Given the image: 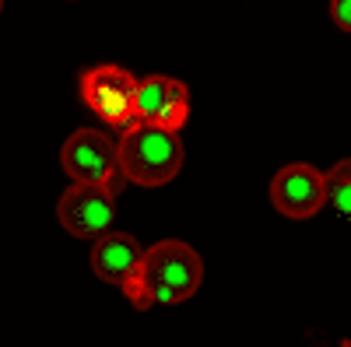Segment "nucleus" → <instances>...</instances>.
<instances>
[{"mask_svg": "<svg viewBox=\"0 0 351 347\" xmlns=\"http://www.w3.org/2000/svg\"><path fill=\"white\" fill-rule=\"evenodd\" d=\"M137 84L130 70L116 64L88 67L77 81L84 105L92 109L106 127H130L137 120Z\"/></svg>", "mask_w": 351, "mask_h": 347, "instance_id": "obj_3", "label": "nucleus"}, {"mask_svg": "<svg viewBox=\"0 0 351 347\" xmlns=\"http://www.w3.org/2000/svg\"><path fill=\"white\" fill-rule=\"evenodd\" d=\"M120 165L123 179L137 186H165L183 168V144L176 130L134 120L130 127H123L120 137Z\"/></svg>", "mask_w": 351, "mask_h": 347, "instance_id": "obj_2", "label": "nucleus"}, {"mask_svg": "<svg viewBox=\"0 0 351 347\" xmlns=\"http://www.w3.org/2000/svg\"><path fill=\"white\" fill-rule=\"evenodd\" d=\"M60 165L74 183H106L116 186L123 176L120 165V140L106 137L102 130H74L64 148H60Z\"/></svg>", "mask_w": 351, "mask_h": 347, "instance_id": "obj_4", "label": "nucleus"}, {"mask_svg": "<svg viewBox=\"0 0 351 347\" xmlns=\"http://www.w3.org/2000/svg\"><path fill=\"white\" fill-rule=\"evenodd\" d=\"M327 204L337 211V214H348L351 218V158L337 162L327 176Z\"/></svg>", "mask_w": 351, "mask_h": 347, "instance_id": "obj_9", "label": "nucleus"}, {"mask_svg": "<svg viewBox=\"0 0 351 347\" xmlns=\"http://www.w3.org/2000/svg\"><path fill=\"white\" fill-rule=\"evenodd\" d=\"M200 281H204L200 253L180 239H165L144 249L141 267L123 284V295L130 298L134 309L148 312L155 305H180L193 298L200 292Z\"/></svg>", "mask_w": 351, "mask_h": 347, "instance_id": "obj_1", "label": "nucleus"}, {"mask_svg": "<svg viewBox=\"0 0 351 347\" xmlns=\"http://www.w3.org/2000/svg\"><path fill=\"white\" fill-rule=\"evenodd\" d=\"M137 120L165 130H180L190 120V92L183 81L152 74L137 84Z\"/></svg>", "mask_w": 351, "mask_h": 347, "instance_id": "obj_7", "label": "nucleus"}, {"mask_svg": "<svg viewBox=\"0 0 351 347\" xmlns=\"http://www.w3.org/2000/svg\"><path fill=\"white\" fill-rule=\"evenodd\" d=\"M56 218L74 239H102L116 221V186L74 183L56 204Z\"/></svg>", "mask_w": 351, "mask_h": 347, "instance_id": "obj_5", "label": "nucleus"}, {"mask_svg": "<svg viewBox=\"0 0 351 347\" xmlns=\"http://www.w3.org/2000/svg\"><path fill=\"white\" fill-rule=\"evenodd\" d=\"M330 18L341 32H351V0H330Z\"/></svg>", "mask_w": 351, "mask_h": 347, "instance_id": "obj_10", "label": "nucleus"}, {"mask_svg": "<svg viewBox=\"0 0 351 347\" xmlns=\"http://www.w3.org/2000/svg\"><path fill=\"white\" fill-rule=\"evenodd\" d=\"M144 259V249L134 235L127 231H106L102 239H95V249H92V270L99 281L106 284H127V277L141 267Z\"/></svg>", "mask_w": 351, "mask_h": 347, "instance_id": "obj_8", "label": "nucleus"}, {"mask_svg": "<svg viewBox=\"0 0 351 347\" xmlns=\"http://www.w3.org/2000/svg\"><path fill=\"white\" fill-rule=\"evenodd\" d=\"M271 204L278 214H285L291 221L316 218L327 204V176L316 165L291 162V165L278 168V176L271 179Z\"/></svg>", "mask_w": 351, "mask_h": 347, "instance_id": "obj_6", "label": "nucleus"}]
</instances>
